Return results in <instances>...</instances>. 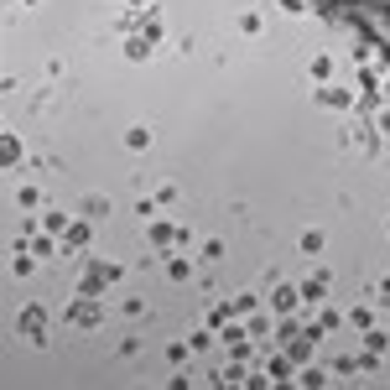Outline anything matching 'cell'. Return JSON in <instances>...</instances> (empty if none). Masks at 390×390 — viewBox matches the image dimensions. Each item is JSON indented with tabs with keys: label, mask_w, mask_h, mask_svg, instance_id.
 <instances>
[{
	"label": "cell",
	"mask_w": 390,
	"mask_h": 390,
	"mask_svg": "<svg viewBox=\"0 0 390 390\" xmlns=\"http://www.w3.org/2000/svg\"><path fill=\"white\" fill-rule=\"evenodd\" d=\"M0 156H6L11 167H21V161H26V146H21V136H6V141H0Z\"/></svg>",
	"instance_id": "ac0fdd59"
},
{
	"label": "cell",
	"mask_w": 390,
	"mask_h": 390,
	"mask_svg": "<svg viewBox=\"0 0 390 390\" xmlns=\"http://www.w3.org/2000/svg\"><path fill=\"white\" fill-rule=\"evenodd\" d=\"M47 78H52V84H58V78H68V63H63V58H47Z\"/></svg>",
	"instance_id": "f546056e"
},
{
	"label": "cell",
	"mask_w": 390,
	"mask_h": 390,
	"mask_svg": "<svg viewBox=\"0 0 390 390\" xmlns=\"http://www.w3.org/2000/svg\"><path fill=\"white\" fill-rule=\"evenodd\" d=\"M255 307H260V302H255V291H239V297H234V317H239V313H245V317H250V313H255Z\"/></svg>",
	"instance_id": "83f0119b"
},
{
	"label": "cell",
	"mask_w": 390,
	"mask_h": 390,
	"mask_svg": "<svg viewBox=\"0 0 390 390\" xmlns=\"http://www.w3.org/2000/svg\"><path fill=\"white\" fill-rule=\"evenodd\" d=\"M146 239H151V245H177V224H167V219H151Z\"/></svg>",
	"instance_id": "30bf717a"
},
{
	"label": "cell",
	"mask_w": 390,
	"mask_h": 390,
	"mask_svg": "<svg viewBox=\"0 0 390 390\" xmlns=\"http://www.w3.org/2000/svg\"><path fill=\"white\" fill-rule=\"evenodd\" d=\"M265 370H271V375H265V380H297V375H291V359H271V365H265Z\"/></svg>",
	"instance_id": "603a6c76"
},
{
	"label": "cell",
	"mask_w": 390,
	"mask_h": 390,
	"mask_svg": "<svg viewBox=\"0 0 390 390\" xmlns=\"http://www.w3.org/2000/svg\"><path fill=\"white\" fill-rule=\"evenodd\" d=\"M385 234H390V213H385Z\"/></svg>",
	"instance_id": "ab89813d"
},
{
	"label": "cell",
	"mask_w": 390,
	"mask_h": 390,
	"mask_svg": "<svg viewBox=\"0 0 390 390\" xmlns=\"http://www.w3.org/2000/svg\"><path fill=\"white\" fill-rule=\"evenodd\" d=\"M125 6H136V11H141V6H146V0H125Z\"/></svg>",
	"instance_id": "f35d334b"
},
{
	"label": "cell",
	"mask_w": 390,
	"mask_h": 390,
	"mask_svg": "<svg viewBox=\"0 0 390 390\" xmlns=\"http://www.w3.org/2000/svg\"><path fill=\"white\" fill-rule=\"evenodd\" d=\"M187 359H193V348H187L182 339H172L167 344V365H187Z\"/></svg>",
	"instance_id": "cb8c5ba5"
},
{
	"label": "cell",
	"mask_w": 390,
	"mask_h": 390,
	"mask_svg": "<svg viewBox=\"0 0 390 390\" xmlns=\"http://www.w3.org/2000/svg\"><path fill=\"white\" fill-rule=\"evenodd\" d=\"M297 307H302V291L281 281V287H276V313H297Z\"/></svg>",
	"instance_id": "8fae6325"
},
{
	"label": "cell",
	"mask_w": 390,
	"mask_h": 390,
	"mask_svg": "<svg viewBox=\"0 0 390 390\" xmlns=\"http://www.w3.org/2000/svg\"><path fill=\"white\" fill-rule=\"evenodd\" d=\"M328 287H333V271H313L297 291H302V302H307V307H322V302H328Z\"/></svg>",
	"instance_id": "8992f818"
},
{
	"label": "cell",
	"mask_w": 390,
	"mask_h": 390,
	"mask_svg": "<svg viewBox=\"0 0 390 390\" xmlns=\"http://www.w3.org/2000/svg\"><path fill=\"white\" fill-rule=\"evenodd\" d=\"M136 213H141V219H156V213H161V203H156V198H141V203H136Z\"/></svg>",
	"instance_id": "4dcf8cb0"
},
{
	"label": "cell",
	"mask_w": 390,
	"mask_h": 390,
	"mask_svg": "<svg viewBox=\"0 0 390 390\" xmlns=\"http://www.w3.org/2000/svg\"><path fill=\"white\" fill-rule=\"evenodd\" d=\"M297 250H302V255H322V250H328V234H322V229H302Z\"/></svg>",
	"instance_id": "7c38bea8"
},
{
	"label": "cell",
	"mask_w": 390,
	"mask_h": 390,
	"mask_svg": "<svg viewBox=\"0 0 390 390\" xmlns=\"http://www.w3.org/2000/svg\"><path fill=\"white\" fill-rule=\"evenodd\" d=\"M78 208H84V219H104V213H110V198H104V193H84Z\"/></svg>",
	"instance_id": "5bb4252c"
},
{
	"label": "cell",
	"mask_w": 390,
	"mask_h": 390,
	"mask_svg": "<svg viewBox=\"0 0 390 390\" xmlns=\"http://www.w3.org/2000/svg\"><path fill=\"white\" fill-rule=\"evenodd\" d=\"M348 322L365 333V328H375V313H370V307H354V313H348Z\"/></svg>",
	"instance_id": "4316f807"
},
{
	"label": "cell",
	"mask_w": 390,
	"mask_h": 390,
	"mask_svg": "<svg viewBox=\"0 0 390 390\" xmlns=\"http://www.w3.org/2000/svg\"><path fill=\"white\" fill-rule=\"evenodd\" d=\"M120 276H125V265H115V260H89V265H84V281H78V291H94V297H99V291H110Z\"/></svg>",
	"instance_id": "7a4b0ae2"
},
{
	"label": "cell",
	"mask_w": 390,
	"mask_h": 390,
	"mask_svg": "<svg viewBox=\"0 0 390 390\" xmlns=\"http://www.w3.org/2000/svg\"><path fill=\"white\" fill-rule=\"evenodd\" d=\"M37 203H42V187H37V182H21V187H16V208H37Z\"/></svg>",
	"instance_id": "d6986e66"
},
{
	"label": "cell",
	"mask_w": 390,
	"mask_h": 390,
	"mask_svg": "<svg viewBox=\"0 0 390 390\" xmlns=\"http://www.w3.org/2000/svg\"><path fill=\"white\" fill-rule=\"evenodd\" d=\"M26 250H32L37 255V260H52V255H63V245H58V234H32V239H26Z\"/></svg>",
	"instance_id": "ba28073f"
},
{
	"label": "cell",
	"mask_w": 390,
	"mask_h": 390,
	"mask_svg": "<svg viewBox=\"0 0 390 390\" xmlns=\"http://www.w3.org/2000/svg\"><path fill=\"white\" fill-rule=\"evenodd\" d=\"M167 276L177 281V287H182V281H193V260H187V255H172V260H167Z\"/></svg>",
	"instance_id": "e0dca14e"
},
{
	"label": "cell",
	"mask_w": 390,
	"mask_h": 390,
	"mask_svg": "<svg viewBox=\"0 0 390 390\" xmlns=\"http://www.w3.org/2000/svg\"><path fill=\"white\" fill-rule=\"evenodd\" d=\"M187 245H198V234L187 229V224H177V250H187Z\"/></svg>",
	"instance_id": "d590c367"
},
{
	"label": "cell",
	"mask_w": 390,
	"mask_h": 390,
	"mask_svg": "<svg viewBox=\"0 0 390 390\" xmlns=\"http://www.w3.org/2000/svg\"><path fill=\"white\" fill-rule=\"evenodd\" d=\"M187 348H193V354H208V348H213V328H208V322L193 333V339H187Z\"/></svg>",
	"instance_id": "7402d4cb"
},
{
	"label": "cell",
	"mask_w": 390,
	"mask_h": 390,
	"mask_svg": "<svg viewBox=\"0 0 390 390\" xmlns=\"http://www.w3.org/2000/svg\"><path fill=\"white\" fill-rule=\"evenodd\" d=\"M333 73H339V63H333V52H313V58H307V78H313V84H328Z\"/></svg>",
	"instance_id": "52a82bcc"
},
{
	"label": "cell",
	"mask_w": 390,
	"mask_h": 390,
	"mask_svg": "<svg viewBox=\"0 0 390 390\" xmlns=\"http://www.w3.org/2000/svg\"><path fill=\"white\" fill-rule=\"evenodd\" d=\"M68 224H73V219H68L63 208H58V213H42V229H47V234H58V239L68 234Z\"/></svg>",
	"instance_id": "ffe728a7"
},
{
	"label": "cell",
	"mask_w": 390,
	"mask_h": 390,
	"mask_svg": "<svg viewBox=\"0 0 390 390\" xmlns=\"http://www.w3.org/2000/svg\"><path fill=\"white\" fill-rule=\"evenodd\" d=\"M234 32L245 37V42H260V37H265V11L260 6H239L234 11Z\"/></svg>",
	"instance_id": "3957f363"
},
{
	"label": "cell",
	"mask_w": 390,
	"mask_h": 390,
	"mask_svg": "<svg viewBox=\"0 0 390 390\" xmlns=\"http://www.w3.org/2000/svg\"><path fill=\"white\" fill-rule=\"evenodd\" d=\"M120 354H125V359H136V354H141V339H136V333H130V339H120Z\"/></svg>",
	"instance_id": "836d02e7"
},
{
	"label": "cell",
	"mask_w": 390,
	"mask_h": 390,
	"mask_svg": "<svg viewBox=\"0 0 390 390\" xmlns=\"http://www.w3.org/2000/svg\"><path fill=\"white\" fill-rule=\"evenodd\" d=\"M89 224H68V234H63V255H84V245H89Z\"/></svg>",
	"instance_id": "9c48e42d"
},
{
	"label": "cell",
	"mask_w": 390,
	"mask_h": 390,
	"mask_svg": "<svg viewBox=\"0 0 390 390\" xmlns=\"http://www.w3.org/2000/svg\"><path fill=\"white\" fill-rule=\"evenodd\" d=\"M104 322V302L94 297V291H78V302L68 307V328H78V333H94Z\"/></svg>",
	"instance_id": "6da1fadb"
},
{
	"label": "cell",
	"mask_w": 390,
	"mask_h": 390,
	"mask_svg": "<svg viewBox=\"0 0 390 390\" xmlns=\"http://www.w3.org/2000/svg\"><path fill=\"white\" fill-rule=\"evenodd\" d=\"M245 328L255 333V339H265V333H271V317H260V313H250V322H245Z\"/></svg>",
	"instance_id": "f1b7e54d"
},
{
	"label": "cell",
	"mask_w": 390,
	"mask_h": 390,
	"mask_svg": "<svg viewBox=\"0 0 390 390\" xmlns=\"http://www.w3.org/2000/svg\"><path fill=\"white\" fill-rule=\"evenodd\" d=\"M333 375L322 370V365H307V370H297V385H328Z\"/></svg>",
	"instance_id": "44dd1931"
},
{
	"label": "cell",
	"mask_w": 390,
	"mask_h": 390,
	"mask_svg": "<svg viewBox=\"0 0 390 390\" xmlns=\"http://www.w3.org/2000/svg\"><path fill=\"white\" fill-rule=\"evenodd\" d=\"M156 203L161 208H177L182 203V182H156Z\"/></svg>",
	"instance_id": "9a60e30c"
},
{
	"label": "cell",
	"mask_w": 390,
	"mask_h": 390,
	"mask_svg": "<svg viewBox=\"0 0 390 390\" xmlns=\"http://www.w3.org/2000/svg\"><path fill=\"white\" fill-rule=\"evenodd\" d=\"M120 307H125V317H146V302H141V297H125Z\"/></svg>",
	"instance_id": "1f68e13d"
},
{
	"label": "cell",
	"mask_w": 390,
	"mask_h": 390,
	"mask_svg": "<svg viewBox=\"0 0 390 390\" xmlns=\"http://www.w3.org/2000/svg\"><path fill=\"white\" fill-rule=\"evenodd\" d=\"M16 328H21V333H26L32 344H47V333H42V328H47V307H37V302H32V307H21Z\"/></svg>",
	"instance_id": "5b68a950"
},
{
	"label": "cell",
	"mask_w": 390,
	"mask_h": 390,
	"mask_svg": "<svg viewBox=\"0 0 390 390\" xmlns=\"http://www.w3.org/2000/svg\"><path fill=\"white\" fill-rule=\"evenodd\" d=\"M125 146H130V151H146V146H151V125H146V120H136V125L125 130Z\"/></svg>",
	"instance_id": "4fadbf2b"
},
{
	"label": "cell",
	"mask_w": 390,
	"mask_h": 390,
	"mask_svg": "<svg viewBox=\"0 0 390 390\" xmlns=\"http://www.w3.org/2000/svg\"><path fill=\"white\" fill-rule=\"evenodd\" d=\"M313 99L322 104V110H354V89H344V84H317Z\"/></svg>",
	"instance_id": "277c9868"
},
{
	"label": "cell",
	"mask_w": 390,
	"mask_h": 390,
	"mask_svg": "<svg viewBox=\"0 0 390 390\" xmlns=\"http://www.w3.org/2000/svg\"><path fill=\"white\" fill-rule=\"evenodd\" d=\"M0 94H6V99H11V94H21V78H16V73H6V78H0Z\"/></svg>",
	"instance_id": "e575fe53"
},
{
	"label": "cell",
	"mask_w": 390,
	"mask_h": 390,
	"mask_svg": "<svg viewBox=\"0 0 390 390\" xmlns=\"http://www.w3.org/2000/svg\"><path fill=\"white\" fill-rule=\"evenodd\" d=\"M375 297H390V271L380 276V287H375Z\"/></svg>",
	"instance_id": "8d00e7d4"
},
{
	"label": "cell",
	"mask_w": 390,
	"mask_h": 390,
	"mask_svg": "<svg viewBox=\"0 0 390 390\" xmlns=\"http://www.w3.org/2000/svg\"><path fill=\"white\" fill-rule=\"evenodd\" d=\"M281 11H287V16H307V0H276Z\"/></svg>",
	"instance_id": "d6a6232c"
},
{
	"label": "cell",
	"mask_w": 390,
	"mask_h": 390,
	"mask_svg": "<svg viewBox=\"0 0 390 390\" xmlns=\"http://www.w3.org/2000/svg\"><path fill=\"white\" fill-rule=\"evenodd\" d=\"M125 58H130V63H146V58H151V42H141V37H130V42H125Z\"/></svg>",
	"instance_id": "d4e9b609"
},
{
	"label": "cell",
	"mask_w": 390,
	"mask_h": 390,
	"mask_svg": "<svg viewBox=\"0 0 390 390\" xmlns=\"http://www.w3.org/2000/svg\"><path fill=\"white\" fill-rule=\"evenodd\" d=\"M365 348H370V354H385V348H390V333H375V328H365Z\"/></svg>",
	"instance_id": "484cf974"
},
{
	"label": "cell",
	"mask_w": 390,
	"mask_h": 390,
	"mask_svg": "<svg viewBox=\"0 0 390 390\" xmlns=\"http://www.w3.org/2000/svg\"><path fill=\"white\" fill-rule=\"evenodd\" d=\"M198 260H208V265H213V260H224V239H219V234L198 239Z\"/></svg>",
	"instance_id": "2e32d148"
},
{
	"label": "cell",
	"mask_w": 390,
	"mask_h": 390,
	"mask_svg": "<svg viewBox=\"0 0 390 390\" xmlns=\"http://www.w3.org/2000/svg\"><path fill=\"white\" fill-rule=\"evenodd\" d=\"M16 6H42V0H16Z\"/></svg>",
	"instance_id": "74e56055"
}]
</instances>
